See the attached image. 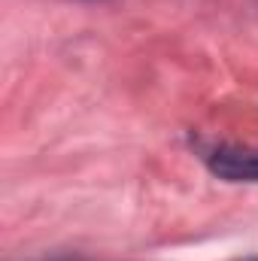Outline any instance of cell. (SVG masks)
<instances>
[{"label":"cell","instance_id":"1","mask_svg":"<svg viewBox=\"0 0 258 261\" xmlns=\"http://www.w3.org/2000/svg\"><path fill=\"white\" fill-rule=\"evenodd\" d=\"M207 167L225 182H258V149L255 146H216L207 155Z\"/></svg>","mask_w":258,"mask_h":261},{"label":"cell","instance_id":"2","mask_svg":"<svg viewBox=\"0 0 258 261\" xmlns=\"http://www.w3.org/2000/svg\"><path fill=\"white\" fill-rule=\"evenodd\" d=\"M243 261H258V258H243Z\"/></svg>","mask_w":258,"mask_h":261}]
</instances>
